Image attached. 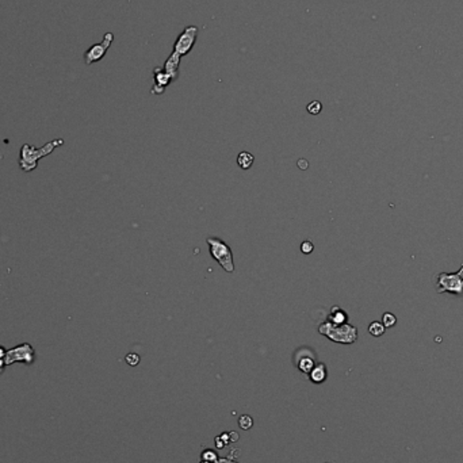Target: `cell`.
Wrapping results in <instances>:
<instances>
[{"mask_svg": "<svg viewBox=\"0 0 463 463\" xmlns=\"http://www.w3.org/2000/svg\"><path fill=\"white\" fill-rule=\"evenodd\" d=\"M436 293H452L463 295V263L457 273H439L436 275Z\"/></svg>", "mask_w": 463, "mask_h": 463, "instance_id": "obj_3", "label": "cell"}, {"mask_svg": "<svg viewBox=\"0 0 463 463\" xmlns=\"http://www.w3.org/2000/svg\"><path fill=\"white\" fill-rule=\"evenodd\" d=\"M255 161L253 154L249 152H241L237 156V164L241 169H249L252 167V164Z\"/></svg>", "mask_w": 463, "mask_h": 463, "instance_id": "obj_11", "label": "cell"}, {"mask_svg": "<svg viewBox=\"0 0 463 463\" xmlns=\"http://www.w3.org/2000/svg\"><path fill=\"white\" fill-rule=\"evenodd\" d=\"M313 367H314V360L310 356H304L298 360V369L302 372H310Z\"/></svg>", "mask_w": 463, "mask_h": 463, "instance_id": "obj_13", "label": "cell"}, {"mask_svg": "<svg viewBox=\"0 0 463 463\" xmlns=\"http://www.w3.org/2000/svg\"><path fill=\"white\" fill-rule=\"evenodd\" d=\"M385 331H386V328L383 327V324L379 321H372L369 325V333H370L371 336H374V338L382 336L385 333Z\"/></svg>", "mask_w": 463, "mask_h": 463, "instance_id": "obj_12", "label": "cell"}, {"mask_svg": "<svg viewBox=\"0 0 463 463\" xmlns=\"http://www.w3.org/2000/svg\"><path fill=\"white\" fill-rule=\"evenodd\" d=\"M17 360H23L26 363H31L33 362V349L29 348L26 352H19V348L12 349L11 352L7 354V360L6 363H14Z\"/></svg>", "mask_w": 463, "mask_h": 463, "instance_id": "obj_9", "label": "cell"}, {"mask_svg": "<svg viewBox=\"0 0 463 463\" xmlns=\"http://www.w3.org/2000/svg\"><path fill=\"white\" fill-rule=\"evenodd\" d=\"M113 41H114V34L113 33H106L104 34L103 39H102V42H99L96 45H93L90 49L86 52V55H84V60H86V64L88 65H91L93 62H96V61L102 60L106 55V52L109 49L111 44H113Z\"/></svg>", "mask_w": 463, "mask_h": 463, "instance_id": "obj_5", "label": "cell"}, {"mask_svg": "<svg viewBox=\"0 0 463 463\" xmlns=\"http://www.w3.org/2000/svg\"><path fill=\"white\" fill-rule=\"evenodd\" d=\"M313 251H314V246H313V243H311V241L306 240L301 244V252H302V253H305V255H310Z\"/></svg>", "mask_w": 463, "mask_h": 463, "instance_id": "obj_16", "label": "cell"}, {"mask_svg": "<svg viewBox=\"0 0 463 463\" xmlns=\"http://www.w3.org/2000/svg\"><path fill=\"white\" fill-rule=\"evenodd\" d=\"M209 252L212 257L228 274L235 271V263H233V253L230 247L225 241L219 240L217 237H207L206 239Z\"/></svg>", "mask_w": 463, "mask_h": 463, "instance_id": "obj_2", "label": "cell"}, {"mask_svg": "<svg viewBox=\"0 0 463 463\" xmlns=\"http://www.w3.org/2000/svg\"><path fill=\"white\" fill-rule=\"evenodd\" d=\"M318 332L335 343L352 344L358 340V329L348 322L343 325H335L327 320L318 325Z\"/></svg>", "mask_w": 463, "mask_h": 463, "instance_id": "obj_1", "label": "cell"}, {"mask_svg": "<svg viewBox=\"0 0 463 463\" xmlns=\"http://www.w3.org/2000/svg\"><path fill=\"white\" fill-rule=\"evenodd\" d=\"M180 57L178 53H175L172 52V55L169 56L168 59L165 60L163 65V69L165 73H168L169 77L172 79V82L175 80H178V77H179V65H180Z\"/></svg>", "mask_w": 463, "mask_h": 463, "instance_id": "obj_7", "label": "cell"}, {"mask_svg": "<svg viewBox=\"0 0 463 463\" xmlns=\"http://www.w3.org/2000/svg\"><path fill=\"white\" fill-rule=\"evenodd\" d=\"M196 37H198V28L196 26H187L175 41V53H178L180 57H185V56L188 55L195 45Z\"/></svg>", "mask_w": 463, "mask_h": 463, "instance_id": "obj_4", "label": "cell"}, {"mask_svg": "<svg viewBox=\"0 0 463 463\" xmlns=\"http://www.w3.org/2000/svg\"><path fill=\"white\" fill-rule=\"evenodd\" d=\"M310 379L314 383H321V382L325 381L327 379V367H325V365L320 363V365L314 366L310 371Z\"/></svg>", "mask_w": 463, "mask_h": 463, "instance_id": "obj_10", "label": "cell"}, {"mask_svg": "<svg viewBox=\"0 0 463 463\" xmlns=\"http://www.w3.org/2000/svg\"><path fill=\"white\" fill-rule=\"evenodd\" d=\"M328 321H331L335 325H343L348 322V314L340 308V306L335 305L332 306V309L329 311V316H328Z\"/></svg>", "mask_w": 463, "mask_h": 463, "instance_id": "obj_8", "label": "cell"}, {"mask_svg": "<svg viewBox=\"0 0 463 463\" xmlns=\"http://www.w3.org/2000/svg\"><path fill=\"white\" fill-rule=\"evenodd\" d=\"M153 87L151 90L152 95H161L165 91V88L168 87L169 84L172 83V79L169 77L168 73H165L163 69V66H156L153 69Z\"/></svg>", "mask_w": 463, "mask_h": 463, "instance_id": "obj_6", "label": "cell"}, {"mask_svg": "<svg viewBox=\"0 0 463 463\" xmlns=\"http://www.w3.org/2000/svg\"><path fill=\"white\" fill-rule=\"evenodd\" d=\"M125 359H126V363H127L129 366H137L138 363H140V356H138L137 354H133V352L126 355Z\"/></svg>", "mask_w": 463, "mask_h": 463, "instance_id": "obj_18", "label": "cell"}, {"mask_svg": "<svg viewBox=\"0 0 463 463\" xmlns=\"http://www.w3.org/2000/svg\"><path fill=\"white\" fill-rule=\"evenodd\" d=\"M382 324H383L385 328H393L397 324V317L394 316L393 313H390V311H386L382 316Z\"/></svg>", "mask_w": 463, "mask_h": 463, "instance_id": "obj_14", "label": "cell"}, {"mask_svg": "<svg viewBox=\"0 0 463 463\" xmlns=\"http://www.w3.org/2000/svg\"><path fill=\"white\" fill-rule=\"evenodd\" d=\"M239 424H240V427L243 428V430H249V428L252 427V424H253V420H252L249 416H247L246 414V416H241L240 423H239Z\"/></svg>", "mask_w": 463, "mask_h": 463, "instance_id": "obj_17", "label": "cell"}, {"mask_svg": "<svg viewBox=\"0 0 463 463\" xmlns=\"http://www.w3.org/2000/svg\"><path fill=\"white\" fill-rule=\"evenodd\" d=\"M306 110H308V113L311 115L320 114L322 110V103L321 102H318V100H313V102H310V103L306 106Z\"/></svg>", "mask_w": 463, "mask_h": 463, "instance_id": "obj_15", "label": "cell"}]
</instances>
